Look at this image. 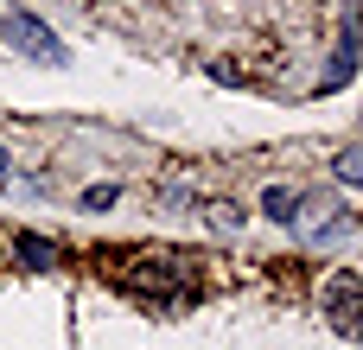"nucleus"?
I'll use <instances>...</instances> for the list:
<instances>
[{"mask_svg":"<svg viewBox=\"0 0 363 350\" xmlns=\"http://www.w3.org/2000/svg\"><path fill=\"white\" fill-rule=\"evenodd\" d=\"M0 172H6V153H0Z\"/></svg>","mask_w":363,"mask_h":350,"instance_id":"nucleus-9","label":"nucleus"},{"mask_svg":"<svg viewBox=\"0 0 363 350\" xmlns=\"http://www.w3.org/2000/svg\"><path fill=\"white\" fill-rule=\"evenodd\" d=\"M351 230H357V223H351V217H338V223H325V230H319V242H345Z\"/></svg>","mask_w":363,"mask_h":350,"instance_id":"nucleus-8","label":"nucleus"},{"mask_svg":"<svg viewBox=\"0 0 363 350\" xmlns=\"http://www.w3.org/2000/svg\"><path fill=\"white\" fill-rule=\"evenodd\" d=\"M108 204H115V185H89L83 191V210H108Z\"/></svg>","mask_w":363,"mask_h":350,"instance_id":"nucleus-7","label":"nucleus"},{"mask_svg":"<svg viewBox=\"0 0 363 350\" xmlns=\"http://www.w3.org/2000/svg\"><path fill=\"white\" fill-rule=\"evenodd\" d=\"M319 300H325V312H332V332H338V338H357V300H363V274L357 268L325 274V281H319Z\"/></svg>","mask_w":363,"mask_h":350,"instance_id":"nucleus-3","label":"nucleus"},{"mask_svg":"<svg viewBox=\"0 0 363 350\" xmlns=\"http://www.w3.org/2000/svg\"><path fill=\"white\" fill-rule=\"evenodd\" d=\"M338 179L345 185H363V147H345L338 153Z\"/></svg>","mask_w":363,"mask_h":350,"instance_id":"nucleus-6","label":"nucleus"},{"mask_svg":"<svg viewBox=\"0 0 363 350\" xmlns=\"http://www.w3.org/2000/svg\"><path fill=\"white\" fill-rule=\"evenodd\" d=\"M115 281L140 300H153L160 312H185L198 300V261L191 255H172V249H134L115 261Z\"/></svg>","mask_w":363,"mask_h":350,"instance_id":"nucleus-1","label":"nucleus"},{"mask_svg":"<svg viewBox=\"0 0 363 350\" xmlns=\"http://www.w3.org/2000/svg\"><path fill=\"white\" fill-rule=\"evenodd\" d=\"M13 255H19L26 268H38V274H45V268H57V242H45V236H26V230L13 236Z\"/></svg>","mask_w":363,"mask_h":350,"instance_id":"nucleus-4","label":"nucleus"},{"mask_svg":"<svg viewBox=\"0 0 363 350\" xmlns=\"http://www.w3.org/2000/svg\"><path fill=\"white\" fill-rule=\"evenodd\" d=\"M262 210H268L274 223H294V210H300V191H287V185H274V191L262 198Z\"/></svg>","mask_w":363,"mask_h":350,"instance_id":"nucleus-5","label":"nucleus"},{"mask_svg":"<svg viewBox=\"0 0 363 350\" xmlns=\"http://www.w3.org/2000/svg\"><path fill=\"white\" fill-rule=\"evenodd\" d=\"M0 38L26 57V64H64V45H57V32L45 26V19H32V13H6L0 19Z\"/></svg>","mask_w":363,"mask_h":350,"instance_id":"nucleus-2","label":"nucleus"}]
</instances>
